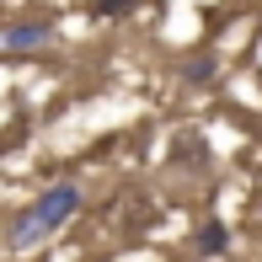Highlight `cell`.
Instances as JSON below:
<instances>
[{
	"mask_svg": "<svg viewBox=\"0 0 262 262\" xmlns=\"http://www.w3.org/2000/svg\"><path fill=\"white\" fill-rule=\"evenodd\" d=\"M75 209H80V187H70V182L49 187V193H43L27 214H16V225H11V246H16V252L38 246L43 235H54V230H59V225H64Z\"/></svg>",
	"mask_w": 262,
	"mask_h": 262,
	"instance_id": "6da1fadb",
	"label": "cell"
},
{
	"mask_svg": "<svg viewBox=\"0 0 262 262\" xmlns=\"http://www.w3.org/2000/svg\"><path fill=\"white\" fill-rule=\"evenodd\" d=\"M49 43H54L49 21H11V27H0V54H32V49H49Z\"/></svg>",
	"mask_w": 262,
	"mask_h": 262,
	"instance_id": "7a4b0ae2",
	"label": "cell"
},
{
	"mask_svg": "<svg viewBox=\"0 0 262 262\" xmlns=\"http://www.w3.org/2000/svg\"><path fill=\"white\" fill-rule=\"evenodd\" d=\"M225 241H230V235H225V225H204V230H198V252H225Z\"/></svg>",
	"mask_w": 262,
	"mask_h": 262,
	"instance_id": "3957f363",
	"label": "cell"
},
{
	"mask_svg": "<svg viewBox=\"0 0 262 262\" xmlns=\"http://www.w3.org/2000/svg\"><path fill=\"white\" fill-rule=\"evenodd\" d=\"M139 0H91V16H123V11H134Z\"/></svg>",
	"mask_w": 262,
	"mask_h": 262,
	"instance_id": "277c9868",
	"label": "cell"
}]
</instances>
